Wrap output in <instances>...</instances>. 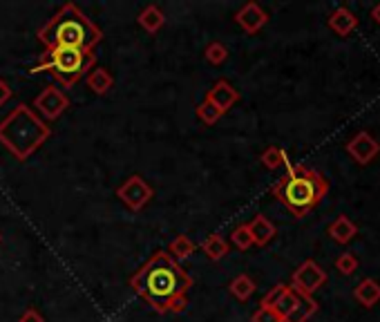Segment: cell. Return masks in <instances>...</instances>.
I'll use <instances>...</instances> for the list:
<instances>
[{
    "label": "cell",
    "instance_id": "obj_17",
    "mask_svg": "<svg viewBox=\"0 0 380 322\" xmlns=\"http://www.w3.org/2000/svg\"><path fill=\"white\" fill-rule=\"evenodd\" d=\"M195 251H197V244L192 242L188 235H177L175 240L168 244V256L179 262V264L183 260H188Z\"/></svg>",
    "mask_w": 380,
    "mask_h": 322
},
{
    "label": "cell",
    "instance_id": "obj_9",
    "mask_svg": "<svg viewBox=\"0 0 380 322\" xmlns=\"http://www.w3.org/2000/svg\"><path fill=\"white\" fill-rule=\"evenodd\" d=\"M206 101L217 110L219 114L224 116L228 110H231L240 101V92L235 90L226 79H219L215 86L206 92Z\"/></svg>",
    "mask_w": 380,
    "mask_h": 322
},
{
    "label": "cell",
    "instance_id": "obj_31",
    "mask_svg": "<svg viewBox=\"0 0 380 322\" xmlns=\"http://www.w3.org/2000/svg\"><path fill=\"white\" fill-rule=\"evenodd\" d=\"M12 97H14V90L10 88V83L0 79V108H3V106H5L7 101H10Z\"/></svg>",
    "mask_w": 380,
    "mask_h": 322
},
{
    "label": "cell",
    "instance_id": "obj_27",
    "mask_svg": "<svg viewBox=\"0 0 380 322\" xmlns=\"http://www.w3.org/2000/svg\"><path fill=\"white\" fill-rule=\"evenodd\" d=\"M335 269L340 271L342 275H351V273H356V269H358V260H356V256H351V253H342V256H338V260H335Z\"/></svg>",
    "mask_w": 380,
    "mask_h": 322
},
{
    "label": "cell",
    "instance_id": "obj_18",
    "mask_svg": "<svg viewBox=\"0 0 380 322\" xmlns=\"http://www.w3.org/2000/svg\"><path fill=\"white\" fill-rule=\"evenodd\" d=\"M137 23H139L141 27L146 29L148 34H157L159 29L164 27V23H166V16H164V12L159 10L157 5H148L146 10H143V12L139 14Z\"/></svg>",
    "mask_w": 380,
    "mask_h": 322
},
{
    "label": "cell",
    "instance_id": "obj_12",
    "mask_svg": "<svg viewBox=\"0 0 380 322\" xmlns=\"http://www.w3.org/2000/svg\"><path fill=\"white\" fill-rule=\"evenodd\" d=\"M329 27H331L338 36H349V34L358 27V16L347 7H338V10L329 16Z\"/></svg>",
    "mask_w": 380,
    "mask_h": 322
},
{
    "label": "cell",
    "instance_id": "obj_11",
    "mask_svg": "<svg viewBox=\"0 0 380 322\" xmlns=\"http://www.w3.org/2000/svg\"><path fill=\"white\" fill-rule=\"evenodd\" d=\"M235 21H238V25L246 34H255L268 23V14L262 10L257 3H246L238 14H235Z\"/></svg>",
    "mask_w": 380,
    "mask_h": 322
},
{
    "label": "cell",
    "instance_id": "obj_10",
    "mask_svg": "<svg viewBox=\"0 0 380 322\" xmlns=\"http://www.w3.org/2000/svg\"><path fill=\"white\" fill-rule=\"evenodd\" d=\"M347 152L351 155V159L356 161V164L367 166L369 161L380 152V143L371 137L369 132H358L356 137L347 143Z\"/></svg>",
    "mask_w": 380,
    "mask_h": 322
},
{
    "label": "cell",
    "instance_id": "obj_4",
    "mask_svg": "<svg viewBox=\"0 0 380 322\" xmlns=\"http://www.w3.org/2000/svg\"><path fill=\"white\" fill-rule=\"evenodd\" d=\"M329 190L327 179L307 166H286V175L273 186V197L291 210L295 217H304L314 210Z\"/></svg>",
    "mask_w": 380,
    "mask_h": 322
},
{
    "label": "cell",
    "instance_id": "obj_6",
    "mask_svg": "<svg viewBox=\"0 0 380 322\" xmlns=\"http://www.w3.org/2000/svg\"><path fill=\"white\" fill-rule=\"evenodd\" d=\"M327 282V273L325 269L318 264L314 260H307L293 271L291 275V289L298 295H314L320 286Z\"/></svg>",
    "mask_w": 380,
    "mask_h": 322
},
{
    "label": "cell",
    "instance_id": "obj_1",
    "mask_svg": "<svg viewBox=\"0 0 380 322\" xmlns=\"http://www.w3.org/2000/svg\"><path fill=\"white\" fill-rule=\"evenodd\" d=\"M132 291L159 313H183L188 309V291L192 277L168 251H157L137 273L130 277Z\"/></svg>",
    "mask_w": 380,
    "mask_h": 322
},
{
    "label": "cell",
    "instance_id": "obj_20",
    "mask_svg": "<svg viewBox=\"0 0 380 322\" xmlns=\"http://www.w3.org/2000/svg\"><path fill=\"white\" fill-rule=\"evenodd\" d=\"M201 251L206 253L208 260L217 262V260H222V258L228 256V242L224 240L222 235L213 233V235H208L204 242H201Z\"/></svg>",
    "mask_w": 380,
    "mask_h": 322
},
{
    "label": "cell",
    "instance_id": "obj_14",
    "mask_svg": "<svg viewBox=\"0 0 380 322\" xmlns=\"http://www.w3.org/2000/svg\"><path fill=\"white\" fill-rule=\"evenodd\" d=\"M86 81H88V88L99 97L107 95V92L114 88V76L110 74L105 67H92L86 74Z\"/></svg>",
    "mask_w": 380,
    "mask_h": 322
},
{
    "label": "cell",
    "instance_id": "obj_3",
    "mask_svg": "<svg viewBox=\"0 0 380 322\" xmlns=\"http://www.w3.org/2000/svg\"><path fill=\"white\" fill-rule=\"evenodd\" d=\"M52 137V128L29 106H16L0 121V143L16 159H29L43 143Z\"/></svg>",
    "mask_w": 380,
    "mask_h": 322
},
{
    "label": "cell",
    "instance_id": "obj_2",
    "mask_svg": "<svg viewBox=\"0 0 380 322\" xmlns=\"http://www.w3.org/2000/svg\"><path fill=\"white\" fill-rule=\"evenodd\" d=\"M38 40L47 49L52 47H74L92 52L103 38V32L79 5L65 3L43 27L38 29Z\"/></svg>",
    "mask_w": 380,
    "mask_h": 322
},
{
    "label": "cell",
    "instance_id": "obj_26",
    "mask_svg": "<svg viewBox=\"0 0 380 322\" xmlns=\"http://www.w3.org/2000/svg\"><path fill=\"white\" fill-rule=\"evenodd\" d=\"M295 304H298V293H295V291L291 289V286H289V291H286V293L282 295V298H280V302H277L273 309H275L277 313H280V316H282V320H284V318L289 316V313L293 311V307H295Z\"/></svg>",
    "mask_w": 380,
    "mask_h": 322
},
{
    "label": "cell",
    "instance_id": "obj_22",
    "mask_svg": "<svg viewBox=\"0 0 380 322\" xmlns=\"http://www.w3.org/2000/svg\"><path fill=\"white\" fill-rule=\"evenodd\" d=\"M259 161L268 168V171H277L280 166H291V161H289V157H286V152L282 148H275V146L266 148L264 152H262Z\"/></svg>",
    "mask_w": 380,
    "mask_h": 322
},
{
    "label": "cell",
    "instance_id": "obj_19",
    "mask_svg": "<svg viewBox=\"0 0 380 322\" xmlns=\"http://www.w3.org/2000/svg\"><path fill=\"white\" fill-rule=\"evenodd\" d=\"M316 311H318V302L314 298H309V295H298V304H295L293 311L282 322H307Z\"/></svg>",
    "mask_w": 380,
    "mask_h": 322
},
{
    "label": "cell",
    "instance_id": "obj_8",
    "mask_svg": "<svg viewBox=\"0 0 380 322\" xmlns=\"http://www.w3.org/2000/svg\"><path fill=\"white\" fill-rule=\"evenodd\" d=\"M152 195H155V190H152V186L143 179L141 175L128 177V179L116 188V197H119L130 210H141L152 199Z\"/></svg>",
    "mask_w": 380,
    "mask_h": 322
},
{
    "label": "cell",
    "instance_id": "obj_7",
    "mask_svg": "<svg viewBox=\"0 0 380 322\" xmlns=\"http://www.w3.org/2000/svg\"><path fill=\"white\" fill-rule=\"evenodd\" d=\"M34 112H36L43 121H56L58 116H61L67 108H70V99L63 90H58L56 86H47L43 88L40 95H36L34 99Z\"/></svg>",
    "mask_w": 380,
    "mask_h": 322
},
{
    "label": "cell",
    "instance_id": "obj_21",
    "mask_svg": "<svg viewBox=\"0 0 380 322\" xmlns=\"http://www.w3.org/2000/svg\"><path fill=\"white\" fill-rule=\"evenodd\" d=\"M228 291H231L235 298L238 300H249L253 293H255V282L246 275V273H242L238 275L235 280H231V284H228Z\"/></svg>",
    "mask_w": 380,
    "mask_h": 322
},
{
    "label": "cell",
    "instance_id": "obj_13",
    "mask_svg": "<svg viewBox=\"0 0 380 322\" xmlns=\"http://www.w3.org/2000/svg\"><path fill=\"white\" fill-rule=\"evenodd\" d=\"M358 233V226L351 222L347 215H338L331 224H329V235L338 244H349Z\"/></svg>",
    "mask_w": 380,
    "mask_h": 322
},
{
    "label": "cell",
    "instance_id": "obj_33",
    "mask_svg": "<svg viewBox=\"0 0 380 322\" xmlns=\"http://www.w3.org/2000/svg\"><path fill=\"white\" fill-rule=\"evenodd\" d=\"M0 240H3V233H0Z\"/></svg>",
    "mask_w": 380,
    "mask_h": 322
},
{
    "label": "cell",
    "instance_id": "obj_24",
    "mask_svg": "<svg viewBox=\"0 0 380 322\" xmlns=\"http://www.w3.org/2000/svg\"><path fill=\"white\" fill-rule=\"evenodd\" d=\"M204 56H206V61H208L210 65H222V63L226 61V58H228V49H226L224 43H219V40H215V43H210V45L206 47Z\"/></svg>",
    "mask_w": 380,
    "mask_h": 322
},
{
    "label": "cell",
    "instance_id": "obj_29",
    "mask_svg": "<svg viewBox=\"0 0 380 322\" xmlns=\"http://www.w3.org/2000/svg\"><path fill=\"white\" fill-rule=\"evenodd\" d=\"M253 322H282V316L277 313L275 309H264V307H259L255 313H253Z\"/></svg>",
    "mask_w": 380,
    "mask_h": 322
},
{
    "label": "cell",
    "instance_id": "obj_25",
    "mask_svg": "<svg viewBox=\"0 0 380 322\" xmlns=\"http://www.w3.org/2000/svg\"><path fill=\"white\" fill-rule=\"evenodd\" d=\"M197 119H199V121L204 123V125H215V123L219 121V119H222V114H219L217 110L204 99V101H201V103L197 106Z\"/></svg>",
    "mask_w": 380,
    "mask_h": 322
},
{
    "label": "cell",
    "instance_id": "obj_30",
    "mask_svg": "<svg viewBox=\"0 0 380 322\" xmlns=\"http://www.w3.org/2000/svg\"><path fill=\"white\" fill-rule=\"evenodd\" d=\"M18 322H45V318H43V313H40V311L27 309V311H25L23 316L18 318Z\"/></svg>",
    "mask_w": 380,
    "mask_h": 322
},
{
    "label": "cell",
    "instance_id": "obj_28",
    "mask_svg": "<svg viewBox=\"0 0 380 322\" xmlns=\"http://www.w3.org/2000/svg\"><path fill=\"white\" fill-rule=\"evenodd\" d=\"M289 291V284H275L271 291H268L264 298H262V304L259 307H264V309H273L277 302H280L282 295Z\"/></svg>",
    "mask_w": 380,
    "mask_h": 322
},
{
    "label": "cell",
    "instance_id": "obj_32",
    "mask_svg": "<svg viewBox=\"0 0 380 322\" xmlns=\"http://www.w3.org/2000/svg\"><path fill=\"white\" fill-rule=\"evenodd\" d=\"M371 18H374V21H376L378 25H380V3H378V5L374 7V10H371Z\"/></svg>",
    "mask_w": 380,
    "mask_h": 322
},
{
    "label": "cell",
    "instance_id": "obj_23",
    "mask_svg": "<svg viewBox=\"0 0 380 322\" xmlns=\"http://www.w3.org/2000/svg\"><path fill=\"white\" fill-rule=\"evenodd\" d=\"M231 242L240 251H249L253 247V235L249 231V224H240L238 228H235V231L231 233Z\"/></svg>",
    "mask_w": 380,
    "mask_h": 322
},
{
    "label": "cell",
    "instance_id": "obj_5",
    "mask_svg": "<svg viewBox=\"0 0 380 322\" xmlns=\"http://www.w3.org/2000/svg\"><path fill=\"white\" fill-rule=\"evenodd\" d=\"M94 52H83V49L74 47H52L45 49V54L38 58V63L31 67L29 74L49 72L63 88H72L94 67Z\"/></svg>",
    "mask_w": 380,
    "mask_h": 322
},
{
    "label": "cell",
    "instance_id": "obj_15",
    "mask_svg": "<svg viewBox=\"0 0 380 322\" xmlns=\"http://www.w3.org/2000/svg\"><path fill=\"white\" fill-rule=\"evenodd\" d=\"M249 231L253 235V244H257V247H266V244L275 237V226L271 224V219H266L264 215H257L253 219L249 224Z\"/></svg>",
    "mask_w": 380,
    "mask_h": 322
},
{
    "label": "cell",
    "instance_id": "obj_16",
    "mask_svg": "<svg viewBox=\"0 0 380 322\" xmlns=\"http://www.w3.org/2000/svg\"><path fill=\"white\" fill-rule=\"evenodd\" d=\"M353 298H356L362 307H374V304L380 300V284L376 280H362V282L356 286V291H353Z\"/></svg>",
    "mask_w": 380,
    "mask_h": 322
}]
</instances>
